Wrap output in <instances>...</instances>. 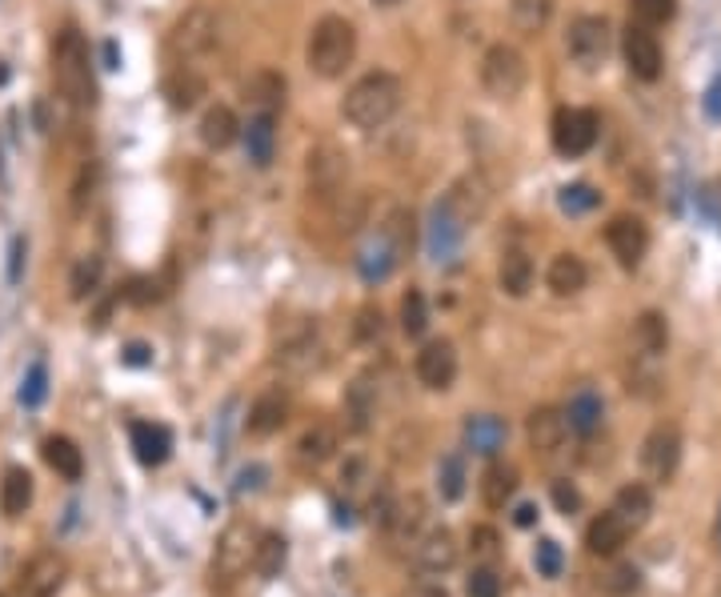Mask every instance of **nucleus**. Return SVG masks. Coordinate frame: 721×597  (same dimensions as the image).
Returning <instances> with one entry per match:
<instances>
[{"label":"nucleus","instance_id":"nucleus-1","mask_svg":"<svg viewBox=\"0 0 721 597\" xmlns=\"http://www.w3.org/2000/svg\"><path fill=\"white\" fill-rule=\"evenodd\" d=\"M401 108V80L394 73H365V77L357 80L353 89L345 93L342 101V117L361 129V133H373L381 125H389L394 113Z\"/></svg>","mask_w":721,"mask_h":597},{"label":"nucleus","instance_id":"nucleus-2","mask_svg":"<svg viewBox=\"0 0 721 597\" xmlns=\"http://www.w3.org/2000/svg\"><path fill=\"white\" fill-rule=\"evenodd\" d=\"M357 56V28L353 21L329 13L309 28V44H305V61L321 80L345 77V68L353 65Z\"/></svg>","mask_w":721,"mask_h":597},{"label":"nucleus","instance_id":"nucleus-3","mask_svg":"<svg viewBox=\"0 0 721 597\" xmlns=\"http://www.w3.org/2000/svg\"><path fill=\"white\" fill-rule=\"evenodd\" d=\"M53 77L56 89L65 96L68 105L77 108H92L96 101V80H92V56L89 44L80 37L77 28H65L53 44Z\"/></svg>","mask_w":721,"mask_h":597},{"label":"nucleus","instance_id":"nucleus-4","mask_svg":"<svg viewBox=\"0 0 721 597\" xmlns=\"http://www.w3.org/2000/svg\"><path fill=\"white\" fill-rule=\"evenodd\" d=\"M525 80H529V68H525V56L513 44H493L481 56V89L493 101H517Z\"/></svg>","mask_w":721,"mask_h":597},{"label":"nucleus","instance_id":"nucleus-5","mask_svg":"<svg viewBox=\"0 0 721 597\" xmlns=\"http://www.w3.org/2000/svg\"><path fill=\"white\" fill-rule=\"evenodd\" d=\"M68 582V561L56 549H40L21 566L13 582V597H56Z\"/></svg>","mask_w":721,"mask_h":597},{"label":"nucleus","instance_id":"nucleus-6","mask_svg":"<svg viewBox=\"0 0 721 597\" xmlns=\"http://www.w3.org/2000/svg\"><path fill=\"white\" fill-rule=\"evenodd\" d=\"M253 545H257V530L249 521H229L213 549V577L236 582L245 570H253Z\"/></svg>","mask_w":721,"mask_h":597},{"label":"nucleus","instance_id":"nucleus-7","mask_svg":"<svg viewBox=\"0 0 721 597\" xmlns=\"http://www.w3.org/2000/svg\"><path fill=\"white\" fill-rule=\"evenodd\" d=\"M597 133H602V120L593 108H557L553 117V148L562 157H585L597 145Z\"/></svg>","mask_w":721,"mask_h":597},{"label":"nucleus","instance_id":"nucleus-8","mask_svg":"<svg viewBox=\"0 0 721 597\" xmlns=\"http://www.w3.org/2000/svg\"><path fill=\"white\" fill-rule=\"evenodd\" d=\"M217 40H221V21L217 13L209 9H193V13H184L172 28V53L184 56V61H193V56H205L217 49Z\"/></svg>","mask_w":721,"mask_h":597},{"label":"nucleus","instance_id":"nucleus-9","mask_svg":"<svg viewBox=\"0 0 721 597\" xmlns=\"http://www.w3.org/2000/svg\"><path fill=\"white\" fill-rule=\"evenodd\" d=\"M409 545H413V566H417V573H429V577L449 573L461 558L458 537H453L446 525H433V530L417 533Z\"/></svg>","mask_w":721,"mask_h":597},{"label":"nucleus","instance_id":"nucleus-10","mask_svg":"<svg viewBox=\"0 0 721 597\" xmlns=\"http://www.w3.org/2000/svg\"><path fill=\"white\" fill-rule=\"evenodd\" d=\"M565 49L574 56V65L597 68L609 53V21L605 16H577L565 33Z\"/></svg>","mask_w":721,"mask_h":597},{"label":"nucleus","instance_id":"nucleus-11","mask_svg":"<svg viewBox=\"0 0 721 597\" xmlns=\"http://www.w3.org/2000/svg\"><path fill=\"white\" fill-rule=\"evenodd\" d=\"M682 465V433L673 425H657L642 441V469L649 481H669Z\"/></svg>","mask_w":721,"mask_h":597},{"label":"nucleus","instance_id":"nucleus-12","mask_svg":"<svg viewBox=\"0 0 721 597\" xmlns=\"http://www.w3.org/2000/svg\"><path fill=\"white\" fill-rule=\"evenodd\" d=\"M621 53H626V68H630L638 80H657L661 68H666V56H661V44H657L654 28L649 25H630L621 33Z\"/></svg>","mask_w":721,"mask_h":597},{"label":"nucleus","instance_id":"nucleus-13","mask_svg":"<svg viewBox=\"0 0 721 597\" xmlns=\"http://www.w3.org/2000/svg\"><path fill=\"white\" fill-rule=\"evenodd\" d=\"M605 245H609L621 269H638L649 252V229H645L642 217H614L605 225Z\"/></svg>","mask_w":721,"mask_h":597},{"label":"nucleus","instance_id":"nucleus-14","mask_svg":"<svg viewBox=\"0 0 721 597\" xmlns=\"http://www.w3.org/2000/svg\"><path fill=\"white\" fill-rule=\"evenodd\" d=\"M413 373H417V381L433 393H446L453 389L458 381V349L453 341H429V346H421L417 361H413Z\"/></svg>","mask_w":721,"mask_h":597},{"label":"nucleus","instance_id":"nucleus-15","mask_svg":"<svg viewBox=\"0 0 721 597\" xmlns=\"http://www.w3.org/2000/svg\"><path fill=\"white\" fill-rule=\"evenodd\" d=\"M633 533L638 530H633L630 521L621 518L614 505H609L602 518L590 521V530H585V549H590L593 558H617V554H621V545L630 542Z\"/></svg>","mask_w":721,"mask_h":597},{"label":"nucleus","instance_id":"nucleus-16","mask_svg":"<svg viewBox=\"0 0 721 597\" xmlns=\"http://www.w3.org/2000/svg\"><path fill=\"white\" fill-rule=\"evenodd\" d=\"M525 438H529V450L541 453V457H550L565 445L569 438V421H565L562 410H553V405H541V410L529 413V421H525Z\"/></svg>","mask_w":721,"mask_h":597},{"label":"nucleus","instance_id":"nucleus-17","mask_svg":"<svg viewBox=\"0 0 721 597\" xmlns=\"http://www.w3.org/2000/svg\"><path fill=\"white\" fill-rule=\"evenodd\" d=\"M129 441H132V453H137V462L149 465V469H157V465L169 462L172 433H169V429H165L160 421H132V425H129Z\"/></svg>","mask_w":721,"mask_h":597},{"label":"nucleus","instance_id":"nucleus-18","mask_svg":"<svg viewBox=\"0 0 721 597\" xmlns=\"http://www.w3.org/2000/svg\"><path fill=\"white\" fill-rule=\"evenodd\" d=\"M285 77L276 68H257L249 80H245V105L253 113H265V117H276L281 105H285Z\"/></svg>","mask_w":721,"mask_h":597},{"label":"nucleus","instance_id":"nucleus-19","mask_svg":"<svg viewBox=\"0 0 721 597\" xmlns=\"http://www.w3.org/2000/svg\"><path fill=\"white\" fill-rule=\"evenodd\" d=\"M288 421V398L281 389H265L261 398L249 405V417H245V429L253 438H273L281 433V425Z\"/></svg>","mask_w":721,"mask_h":597},{"label":"nucleus","instance_id":"nucleus-20","mask_svg":"<svg viewBox=\"0 0 721 597\" xmlns=\"http://www.w3.org/2000/svg\"><path fill=\"white\" fill-rule=\"evenodd\" d=\"M345 177H349V165H345V157L333 145H317L309 153V185L321 197H333L345 185Z\"/></svg>","mask_w":721,"mask_h":597},{"label":"nucleus","instance_id":"nucleus-21","mask_svg":"<svg viewBox=\"0 0 721 597\" xmlns=\"http://www.w3.org/2000/svg\"><path fill=\"white\" fill-rule=\"evenodd\" d=\"M197 133H201V145L205 148L224 153L229 145H236V137H241V120H236V113L229 105H213V108H205Z\"/></svg>","mask_w":721,"mask_h":597},{"label":"nucleus","instance_id":"nucleus-22","mask_svg":"<svg viewBox=\"0 0 721 597\" xmlns=\"http://www.w3.org/2000/svg\"><path fill=\"white\" fill-rule=\"evenodd\" d=\"M545 285L553 289V297H577V293L590 285V269H585V261L577 252H557L550 261Z\"/></svg>","mask_w":721,"mask_h":597},{"label":"nucleus","instance_id":"nucleus-23","mask_svg":"<svg viewBox=\"0 0 721 597\" xmlns=\"http://www.w3.org/2000/svg\"><path fill=\"white\" fill-rule=\"evenodd\" d=\"M40 453H44V465L53 469L56 478H65V481H80V478H85V453H80L77 441L65 438V433L44 438Z\"/></svg>","mask_w":721,"mask_h":597},{"label":"nucleus","instance_id":"nucleus-24","mask_svg":"<svg viewBox=\"0 0 721 597\" xmlns=\"http://www.w3.org/2000/svg\"><path fill=\"white\" fill-rule=\"evenodd\" d=\"M565 421H569V433H577V438H593V433L602 429V421H605L602 393H593V389H577L574 398H569Z\"/></svg>","mask_w":721,"mask_h":597},{"label":"nucleus","instance_id":"nucleus-25","mask_svg":"<svg viewBox=\"0 0 721 597\" xmlns=\"http://www.w3.org/2000/svg\"><path fill=\"white\" fill-rule=\"evenodd\" d=\"M669 346V325L661 313H642V317L633 321V333H630V353L633 358H657L661 361V353H666Z\"/></svg>","mask_w":721,"mask_h":597},{"label":"nucleus","instance_id":"nucleus-26","mask_svg":"<svg viewBox=\"0 0 721 597\" xmlns=\"http://www.w3.org/2000/svg\"><path fill=\"white\" fill-rule=\"evenodd\" d=\"M505 438H510V425L493 417V413H477L465 421V445L481 457H493V453L505 450Z\"/></svg>","mask_w":721,"mask_h":597},{"label":"nucleus","instance_id":"nucleus-27","mask_svg":"<svg viewBox=\"0 0 721 597\" xmlns=\"http://www.w3.org/2000/svg\"><path fill=\"white\" fill-rule=\"evenodd\" d=\"M241 137H245V153L257 169H269L276 153V117H265V113H253L249 125H241Z\"/></svg>","mask_w":721,"mask_h":597},{"label":"nucleus","instance_id":"nucleus-28","mask_svg":"<svg viewBox=\"0 0 721 597\" xmlns=\"http://www.w3.org/2000/svg\"><path fill=\"white\" fill-rule=\"evenodd\" d=\"M425 518H429V505L425 497L417 493H409V497H394V509H389V521H385V530L401 537V542H413L421 530H425Z\"/></svg>","mask_w":721,"mask_h":597},{"label":"nucleus","instance_id":"nucleus-29","mask_svg":"<svg viewBox=\"0 0 721 597\" xmlns=\"http://www.w3.org/2000/svg\"><path fill=\"white\" fill-rule=\"evenodd\" d=\"M285 561H288L285 533H276V530H261V533H257V545H253V570H257V577H265V582L281 577Z\"/></svg>","mask_w":721,"mask_h":597},{"label":"nucleus","instance_id":"nucleus-30","mask_svg":"<svg viewBox=\"0 0 721 597\" xmlns=\"http://www.w3.org/2000/svg\"><path fill=\"white\" fill-rule=\"evenodd\" d=\"M28 505H33V473L25 465H9L0 478V509L4 518H21Z\"/></svg>","mask_w":721,"mask_h":597},{"label":"nucleus","instance_id":"nucleus-31","mask_svg":"<svg viewBox=\"0 0 721 597\" xmlns=\"http://www.w3.org/2000/svg\"><path fill=\"white\" fill-rule=\"evenodd\" d=\"M477 490H481V502H486L489 509H505V505L513 502V493H517V469L505 462H493L486 473H481Z\"/></svg>","mask_w":721,"mask_h":597},{"label":"nucleus","instance_id":"nucleus-32","mask_svg":"<svg viewBox=\"0 0 721 597\" xmlns=\"http://www.w3.org/2000/svg\"><path fill=\"white\" fill-rule=\"evenodd\" d=\"M165 96H169V105L177 108V113H189V108L205 96V77H201L197 68L181 65L177 73H169V80H165Z\"/></svg>","mask_w":721,"mask_h":597},{"label":"nucleus","instance_id":"nucleus-33","mask_svg":"<svg viewBox=\"0 0 721 597\" xmlns=\"http://www.w3.org/2000/svg\"><path fill=\"white\" fill-rule=\"evenodd\" d=\"M498 281H501V289L510 293V297H517V301H522L525 293L533 289V261H529L522 249H510L505 257H501Z\"/></svg>","mask_w":721,"mask_h":597},{"label":"nucleus","instance_id":"nucleus-34","mask_svg":"<svg viewBox=\"0 0 721 597\" xmlns=\"http://www.w3.org/2000/svg\"><path fill=\"white\" fill-rule=\"evenodd\" d=\"M614 509L626 521H630L633 530H642L645 521H649V514H654V493H649V485H642V481L621 485V490H617V497H614Z\"/></svg>","mask_w":721,"mask_h":597},{"label":"nucleus","instance_id":"nucleus-35","mask_svg":"<svg viewBox=\"0 0 721 597\" xmlns=\"http://www.w3.org/2000/svg\"><path fill=\"white\" fill-rule=\"evenodd\" d=\"M337 445H342V433H337V425H329V421L309 425V429L301 433V441H297L301 457L305 462H313V465L329 462V457L337 453Z\"/></svg>","mask_w":721,"mask_h":597},{"label":"nucleus","instance_id":"nucleus-36","mask_svg":"<svg viewBox=\"0 0 721 597\" xmlns=\"http://www.w3.org/2000/svg\"><path fill=\"white\" fill-rule=\"evenodd\" d=\"M377 413V386L369 381V377H357L353 386H349V398H345V417H349V429L361 433L369 429V417Z\"/></svg>","mask_w":721,"mask_h":597},{"label":"nucleus","instance_id":"nucleus-37","mask_svg":"<svg viewBox=\"0 0 721 597\" xmlns=\"http://www.w3.org/2000/svg\"><path fill=\"white\" fill-rule=\"evenodd\" d=\"M465 453H446L441 465H437V493H441V502H461L465 497Z\"/></svg>","mask_w":721,"mask_h":597},{"label":"nucleus","instance_id":"nucleus-38","mask_svg":"<svg viewBox=\"0 0 721 597\" xmlns=\"http://www.w3.org/2000/svg\"><path fill=\"white\" fill-rule=\"evenodd\" d=\"M101 273H105V261L89 252V257H80L77 265H73V277H68V297L73 301H85L92 293L101 289Z\"/></svg>","mask_w":721,"mask_h":597},{"label":"nucleus","instance_id":"nucleus-39","mask_svg":"<svg viewBox=\"0 0 721 597\" xmlns=\"http://www.w3.org/2000/svg\"><path fill=\"white\" fill-rule=\"evenodd\" d=\"M550 16H553L550 0H513V25H517V33H525V37L541 33V28L550 25Z\"/></svg>","mask_w":721,"mask_h":597},{"label":"nucleus","instance_id":"nucleus-40","mask_svg":"<svg viewBox=\"0 0 721 597\" xmlns=\"http://www.w3.org/2000/svg\"><path fill=\"white\" fill-rule=\"evenodd\" d=\"M401 329H405V337H425V329H429V301L421 289H409L401 297Z\"/></svg>","mask_w":721,"mask_h":597},{"label":"nucleus","instance_id":"nucleus-41","mask_svg":"<svg viewBox=\"0 0 721 597\" xmlns=\"http://www.w3.org/2000/svg\"><path fill=\"white\" fill-rule=\"evenodd\" d=\"M49 393V369H44V361H33L25 373V386H21V405L25 410H37L40 401Z\"/></svg>","mask_w":721,"mask_h":597},{"label":"nucleus","instance_id":"nucleus-42","mask_svg":"<svg viewBox=\"0 0 721 597\" xmlns=\"http://www.w3.org/2000/svg\"><path fill=\"white\" fill-rule=\"evenodd\" d=\"M501 594H505V585H501L498 570H489V566L469 570V577H465V597H501Z\"/></svg>","mask_w":721,"mask_h":597},{"label":"nucleus","instance_id":"nucleus-43","mask_svg":"<svg viewBox=\"0 0 721 597\" xmlns=\"http://www.w3.org/2000/svg\"><path fill=\"white\" fill-rule=\"evenodd\" d=\"M597 193H593L590 185H565L562 197H557V205H562V212H569V217H581V212H593L597 209Z\"/></svg>","mask_w":721,"mask_h":597},{"label":"nucleus","instance_id":"nucleus-44","mask_svg":"<svg viewBox=\"0 0 721 597\" xmlns=\"http://www.w3.org/2000/svg\"><path fill=\"white\" fill-rule=\"evenodd\" d=\"M673 13H678V0H633L638 25H666V21H673Z\"/></svg>","mask_w":721,"mask_h":597},{"label":"nucleus","instance_id":"nucleus-45","mask_svg":"<svg viewBox=\"0 0 721 597\" xmlns=\"http://www.w3.org/2000/svg\"><path fill=\"white\" fill-rule=\"evenodd\" d=\"M469 554L477 561H493L501 554V533L493 525H473L469 530Z\"/></svg>","mask_w":721,"mask_h":597},{"label":"nucleus","instance_id":"nucleus-46","mask_svg":"<svg viewBox=\"0 0 721 597\" xmlns=\"http://www.w3.org/2000/svg\"><path fill=\"white\" fill-rule=\"evenodd\" d=\"M533 566H538L541 577H562V570H565L562 545L553 542V537H541L538 549H533Z\"/></svg>","mask_w":721,"mask_h":597},{"label":"nucleus","instance_id":"nucleus-47","mask_svg":"<svg viewBox=\"0 0 721 597\" xmlns=\"http://www.w3.org/2000/svg\"><path fill=\"white\" fill-rule=\"evenodd\" d=\"M381 329H385V317H381V309L369 306V309H361V313H357L353 333H357V341H361V346H369V341H377Z\"/></svg>","mask_w":721,"mask_h":597},{"label":"nucleus","instance_id":"nucleus-48","mask_svg":"<svg viewBox=\"0 0 721 597\" xmlns=\"http://www.w3.org/2000/svg\"><path fill=\"white\" fill-rule=\"evenodd\" d=\"M638 585H642L638 566H617V570L605 577V589H609V594H633Z\"/></svg>","mask_w":721,"mask_h":597},{"label":"nucleus","instance_id":"nucleus-49","mask_svg":"<svg viewBox=\"0 0 721 597\" xmlns=\"http://www.w3.org/2000/svg\"><path fill=\"white\" fill-rule=\"evenodd\" d=\"M92 189H96V169L92 165H85L77 177V185H73V212H85L92 200Z\"/></svg>","mask_w":721,"mask_h":597},{"label":"nucleus","instance_id":"nucleus-50","mask_svg":"<svg viewBox=\"0 0 721 597\" xmlns=\"http://www.w3.org/2000/svg\"><path fill=\"white\" fill-rule=\"evenodd\" d=\"M553 505H557V514H577L581 509V493L569 485V481H553Z\"/></svg>","mask_w":721,"mask_h":597},{"label":"nucleus","instance_id":"nucleus-51","mask_svg":"<svg viewBox=\"0 0 721 597\" xmlns=\"http://www.w3.org/2000/svg\"><path fill=\"white\" fill-rule=\"evenodd\" d=\"M125 297H129L132 306H149V301H157V297H160V289H157V281L137 277V281H129V289H125Z\"/></svg>","mask_w":721,"mask_h":597},{"label":"nucleus","instance_id":"nucleus-52","mask_svg":"<svg viewBox=\"0 0 721 597\" xmlns=\"http://www.w3.org/2000/svg\"><path fill=\"white\" fill-rule=\"evenodd\" d=\"M513 521L522 525V530H529V525H538V505H517V514H513Z\"/></svg>","mask_w":721,"mask_h":597},{"label":"nucleus","instance_id":"nucleus-53","mask_svg":"<svg viewBox=\"0 0 721 597\" xmlns=\"http://www.w3.org/2000/svg\"><path fill=\"white\" fill-rule=\"evenodd\" d=\"M409 597H449V594L441 589V585H417V589H413Z\"/></svg>","mask_w":721,"mask_h":597},{"label":"nucleus","instance_id":"nucleus-54","mask_svg":"<svg viewBox=\"0 0 721 597\" xmlns=\"http://www.w3.org/2000/svg\"><path fill=\"white\" fill-rule=\"evenodd\" d=\"M144 353H149V349H144V346H132V349H129V358H125V361H129V365H144V361H149V358H144Z\"/></svg>","mask_w":721,"mask_h":597},{"label":"nucleus","instance_id":"nucleus-55","mask_svg":"<svg viewBox=\"0 0 721 597\" xmlns=\"http://www.w3.org/2000/svg\"><path fill=\"white\" fill-rule=\"evenodd\" d=\"M709 113H713V117H721V89H709Z\"/></svg>","mask_w":721,"mask_h":597},{"label":"nucleus","instance_id":"nucleus-56","mask_svg":"<svg viewBox=\"0 0 721 597\" xmlns=\"http://www.w3.org/2000/svg\"><path fill=\"white\" fill-rule=\"evenodd\" d=\"M373 4H377V9H397L401 0H373Z\"/></svg>","mask_w":721,"mask_h":597},{"label":"nucleus","instance_id":"nucleus-57","mask_svg":"<svg viewBox=\"0 0 721 597\" xmlns=\"http://www.w3.org/2000/svg\"><path fill=\"white\" fill-rule=\"evenodd\" d=\"M4 80H9V68H4V65H0V85H4Z\"/></svg>","mask_w":721,"mask_h":597},{"label":"nucleus","instance_id":"nucleus-58","mask_svg":"<svg viewBox=\"0 0 721 597\" xmlns=\"http://www.w3.org/2000/svg\"><path fill=\"white\" fill-rule=\"evenodd\" d=\"M0 597H4V594H0Z\"/></svg>","mask_w":721,"mask_h":597}]
</instances>
